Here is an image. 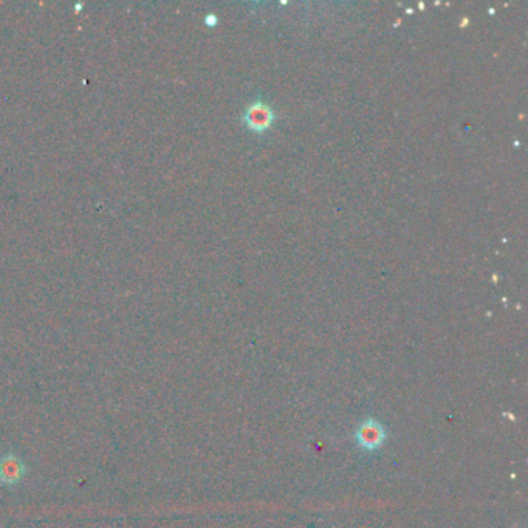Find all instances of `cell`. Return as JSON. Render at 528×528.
I'll use <instances>...</instances> for the list:
<instances>
[{"label":"cell","mask_w":528,"mask_h":528,"mask_svg":"<svg viewBox=\"0 0 528 528\" xmlns=\"http://www.w3.org/2000/svg\"><path fill=\"white\" fill-rule=\"evenodd\" d=\"M275 112L267 102L254 101L251 106H248L244 114V121L254 132H263L270 129L273 124Z\"/></svg>","instance_id":"obj_1"},{"label":"cell","mask_w":528,"mask_h":528,"mask_svg":"<svg viewBox=\"0 0 528 528\" xmlns=\"http://www.w3.org/2000/svg\"><path fill=\"white\" fill-rule=\"evenodd\" d=\"M25 463L20 460L19 455L10 452L0 457V484L2 485H18L23 479V476H25Z\"/></svg>","instance_id":"obj_2"},{"label":"cell","mask_w":528,"mask_h":528,"mask_svg":"<svg viewBox=\"0 0 528 528\" xmlns=\"http://www.w3.org/2000/svg\"><path fill=\"white\" fill-rule=\"evenodd\" d=\"M384 437H386V434H384V429L381 428V425L375 423L373 420L364 421V425L359 428L358 434H356L359 446H363L364 450H369V451L377 450L378 446H381V443L384 442Z\"/></svg>","instance_id":"obj_3"}]
</instances>
